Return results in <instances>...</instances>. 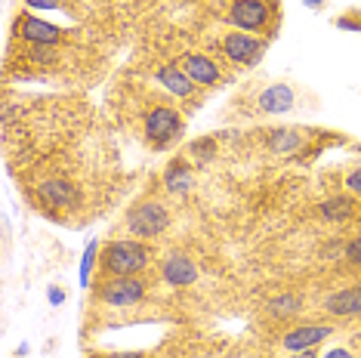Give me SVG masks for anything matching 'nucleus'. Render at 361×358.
I'll list each match as a JSON object with an SVG mask.
<instances>
[{
	"label": "nucleus",
	"mask_w": 361,
	"mask_h": 358,
	"mask_svg": "<svg viewBox=\"0 0 361 358\" xmlns=\"http://www.w3.org/2000/svg\"><path fill=\"white\" fill-rule=\"evenodd\" d=\"M170 226V210L161 201H139L127 210V229L133 238H158L161 232H167Z\"/></svg>",
	"instance_id": "2"
},
{
	"label": "nucleus",
	"mask_w": 361,
	"mask_h": 358,
	"mask_svg": "<svg viewBox=\"0 0 361 358\" xmlns=\"http://www.w3.org/2000/svg\"><path fill=\"white\" fill-rule=\"evenodd\" d=\"M346 189H349L352 195H361V167L352 170V173L346 176Z\"/></svg>",
	"instance_id": "25"
},
{
	"label": "nucleus",
	"mask_w": 361,
	"mask_h": 358,
	"mask_svg": "<svg viewBox=\"0 0 361 358\" xmlns=\"http://www.w3.org/2000/svg\"><path fill=\"white\" fill-rule=\"evenodd\" d=\"M293 358H318L315 349H302V352H293Z\"/></svg>",
	"instance_id": "29"
},
{
	"label": "nucleus",
	"mask_w": 361,
	"mask_h": 358,
	"mask_svg": "<svg viewBox=\"0 0 361 358\" xmlns=\"http://www.w3.org/2000/svg\"><path fill=\"white\" fill-rule=\"evenodd\" d=\"M334 333L331 324L324 321H306V324H297V328H290L281 337V346L287 352H302V349H318L324 343L327 337Z\"/></svg>",
	"instance_id": "8"
},
{
	"label": "nucleus",
	"mask_w": 361,
	"mask_h": 358,
	"mask_svg": "<svg viewBox=\"0 0 361 358\" xmlns=\"http://www.w3.org/2000/svg\"><path fill=\"white\" fill-rule=\"evenodd\" d=\"M154 263L152 244L142 238H124V241H109L102 244L99 266L109 278H130V275H142Z\"/></svg>",
	"instance_id": "1"
},
{
	"label": "nucleus",
	"mask_w": 361,
	"mask_h": 358,
	"mask_svg": "<svg viewBox=\"0 0 361 358\" xmlns=\"http://www.w3.org/2000/svg\"><path fill=\"white\" fill-rule=\"evenodd\" d=\"M324 312L334 319H352L361 315V290L358 288H346V290H334L324 297Z\"/></svg>",
	"instance_id": "14"
},
{
	"label": "nucleus",
	"mask_w": 361,
	"mask_h": 358,
	"mask_svg": "<svg viewBox=\"0 0 361 358\" xmlns=\"http://www.w3.org/2000/svg\"><path fill=\"white\" fill-rule=\"evenodd\" d=\"M105 358H149V355H145V352H111Z\"/></svg>",
	"instance_id": "28"
},
{
	"label": "nucleus",
	"mask_w": 361,
	"mask_h": 358,
	"mask_svg": "<svg viewBox=\"0 0 361 358\" xmlns=\"http://www.w3.org/2000/svg\"><path fill=\"white\" fill-rule=\"evenodd\" d=\"M302 4H306V6H312V10H318V6H324L327 0H302Z\"/></svg>",
	"instance_id": "30"
},
{
	"label": "nucleus",
	"mask_w": 361,
	"mask_h": 358,
	"mask_svg": "<svg viewBox=\"0 0 361 358\" xmlns=\"http://www.w3.org/2000/svg\"><path fill=\"white\" fill-rule=\"evenodd\" d=\"M37 198H40V204H50V207H75L80 201V192L75 183L53 176L37 185Z\"/></svg>",
	"instance_id": "9"
},
{
	"label": "nucleus",
	"mask_w": 361,
	"mask_h": 358,
	"mask_svg": "<svg viewBox=\"0 0 361 358\" xmlns=\"http://www.w3.org/2000/svg\"><path fill=\"white\" fill-rule=\"evenodd\" d=\"M28 59L37 62V65H56L59 53H56V47H31V50H28Z\"/></svg>",
	"instance_id": "21"
},
{
	"label": "nucleus",
	"mask_w": 361,
	"mask_h": 358,
	"mask_svg": "<svg viewBox=\"0 0 361 358\" xmlns=\"http://www.w3.org/2000/svg\"><path fill=\"white\" fill-rule=\"evenodd\" d=\"M13 35L31 47H59L65 40L59 25L37 19V16H19V19L13 22Z\"/></svg>",
	"instance_id": "7"
},
{
	"label": "nucleus",
	"mask_w": 361,
	"mask_h": 358,
	"mask_svg": "<svg viewBox=\"0 0 361 358\" xmlns=\"http://www.w3.org/2000/svg\"><path fill=\"white\" fill-rule=\"evenodd\" d=\"M336 28H343V31H361V13L340 16V19H336Z\"/></svg>",
	"instance_id": "23"
},
{
	"label": "nucleus",
	"mask_w": 361,
	"mask_h": 358,
	"mask_svg": "<svg viewBox=\"0 0 361 358\" xmlns=\"http://www.w3.org/2000/svg\"><path fill=\"white\" fill-rule=\"evenodd\" d=\"M183 115L173 109V105H154V109L145 115V140H149L154 149H167L170 142H176L183 136Z\"/></svg>",
	"instance_id": "3"
},
{
	"label": "nucleus",
	"mask_w": 361,
	"mask_h": 358,
	"mask_svg": "<svg viewBox=\"0 0 361 358\" xmlns=\"http://www.w3.org/2000/svg\"><path fill=\"white\" fill-rule=\"evenodd\" d=\"M293 102H297V90H293L290 84H272L266 87L259 93V111H266V115H284V111L293 109Z\"/></svg>",
	"instance_id": "13"
},
{
	"label": "nucleus",
	"mask_w": 361,
	"mask_h": 358,
	"mask_svg": "<svg viewBox=\"0 0 361 358\" xmlns=\"http://www.w3.org/2000/svg\"><path fill=\"white\" fill-rule=\"evenodd\" d=\"M179 65H183V71L198 87H213V84H219V80H223V71H219V65L213 62L210 56H204V53H185Z\"/></svg>",
	"instance_id": "10"
},
{
	"label": "nucleus",
	"mask_w": 361,
	"mask_h": 358,
	"mask_svg": "<svg viewBox=\"0 0 361 358\" xmlns=\"http://www.w3.org/2000/svg\"><path fill=\"white\" fill-rule=\"evenodd\" d=\"M185 154H188L192 161H198V164H210V161L219 154V145H216V140H213V136H201V140H195L192 145H188Z\"/></svg>",
	"instance_id": "20"
},
{
	"label": "nucleus",
	"mask_w": 361,
	"mask_h": 358,
	"mask_svg": "<svg viewBox=\"0 0 361 358\" xmlns=\"http://www.w3.org/2000/svg\"><path fill=\"white\" fill-rule=\"evenodd\" d=\"M164 185L173 195H185L195 185V170H192V158H173L164 170Z\"/></svg>",
	"instance_id": "16"
},
{
	"label": "nucleus",
	"mask_w": 361,
	"mask_h": 358,
	"mask_svg": "<svg viewBox=\"0 0 361 358\" xmlns=\"http://www.w3.org/2000/svg\"><path fill=\"white\" fill-rule=\"evenodd\" d=\"M154 80H158L164 90H170L173 96H179V99H192L195 90H198V84L183 71V65H173V62L161 65V68L154 71Z\"/></svg>",
	"instance_id": "12"
},
{
	"label": "nucleus",
	"mask_w": 361,
	"mask_h": 358,
	"mask_svg": "<svg viewBox=\"0 0 361 358\" xmlns=\"http://www.w3.org/2000/svg\"><path fill=\"white\" fill-rule=\"evenodd\" d=\"M161 278L167 284H173V288H185V284L198 281V266L185 254H167L161 259Z\"/></svg>",
	"instance_id": "11"
},
{
	"label": "nucleus",
	"mask_w": 361,
	"mask_h": 358,
	"mask_svg": "<svg viewBox=\"0 0 361 358\" xmlns=\"http://www.w3.org/2000/svg\"><path fill=\"white\" fill-rule=\"evenodd\" d=\"M102 257V244L99 241H87L84 254H80V288H90V281H93V266L96 259Z\"/></svg>",
	"instance_id": "19"
},
{
	"label": "nucleus",
	"mask_w": 361,
	"mask_h": 358,
	"mask_svg": "<svg viewBox=\"0 0 361 358\" xmlns=\"http://www.w3.org/2000/svg\"><path fill=\"white\" fill-rule=\"evenodd\" d=\"M266 312L272 319H293V315L302 312V300L297 294H281V297H272L266 303Z\"/></svg>",
	"instance_id": "18"
},
{
	"label": "nucleus",
	"mask_w": 361,
	"mask_h": 358,
	"mask_svg": "<svg viewBox=\"0 0 361 358\" xmlns=\"http://www.w3.org/2000/svg\"><path fill=\"white\" fill-rule=\"evenodd\" d=\"M355 288H358V290H361V278H358V284H355Z\"/></svg>",
	"instance_id": "31"
},
{
	"label": "nucleus",
	"mask_w": 361,
	"mask_h": 358,
	"mask_svg": "<svg viewBox=\"0 0 361 358\" xmlns=\"http://www.w3.org/2000/svg\"><path fill=\"white\" fill-rule=\"evenodd\" d=\"M47 294H50V303H53V306H59V303H65V290H62V288H56V284H53V288H50V290H47Z\"/></svg>",
	"instance_id": "27"
},
{
	"label": "nucleus",
	"mask_w": 361,
	"mask_h": 358,
	"mask_svg": "<svg viewBox=\"0 0 361 358\" xmlns=\"http://www.w3.org/2000/svg\"><path fill=\"white\" fill-rule=\"evenodd\" d=\"M266 53V40L257 35H247V31H228L223 37V56L235 65H257Z\"/></svg>",
	"instance_id": "6"
},
{
	"label": "nucleus",
	"mask_w": 361,
	"mask_h": 358,
	"mask_svg": "<svg viewBox=\"0 0 361 358\" xmlns=\"http://www.w3.org/2000/svg\"><path fill=\"white\" fill-rule=\"evenodd\" d=\"M272 4L269 0H232L228 4V22L238 28V31H266L272 25Z\"/></svg>",
	"instance_id": "4"
},
{
	"label": "nucleus",
	"mask_w": 361,
	"mask_h": 358,
	"mask_svg": "<svg viewBox=\"0 0 361 358\" xmlns=\"http://www.w3.org/2000/svg\"><path fill=\"white\" fill-rule=\"evenodd\" d=\"M145 294H149V284L142 278H136V275H130V278H109L99 288V300L105 306H114V309L142 303Z\"/></svg>",
	"instance_id": "5"
},
{
	"label": "nucleus",
	"mask_w": 361,
	"mask_h": 358,
	"mask_svg": "<svg viewBox=\"0 0 361 358\" xmlns=\"http://www.w3.org/2000/svg\"><path fill=\"white\" fill-rule=\"evenodd\" d=\"M309 142V130L302 127H278L272 136H269V149L275 154H300Z\"/></svg>",
	"instance_id": "15"
},
{
	"label": "nucleus",
	"mask_w": 361,
	"mask_h": 358,
	"mask_svg": "<svg viewBox=\"0 0 361 358\" xmlns=\"http://www.w3.org/2000/svg\"><path fill=\"white\" fill-rule=\"evenodd\" d=\"M324 358H355L349 352V349H343V346H334V349H327L324 352Z\"/></svg>",
	"instance_id": "26"
},
{
	"label": "nucleus",
	"mask_w": 361,
	"mask_h": 358,
	"mask_svg": "<svg viewBox=\"0 0 361 358\" xmlns=\"http://www.w3.org/2000/svg\"><path fill=\"white\" fill-rule=\"evenodd\" d=\"M352 214H355V201L346 195H334L322 204V216L327 223H346V219H352Z\"/></svg>",
	"instance_id": "17"
},
{
	"label": "nucleus",
	"mask_w": 361,
	"mask_h": 358,
	"mask_svg": "<svg viewBox=\"0 0 361 358\" xmlns=\"http://www.w3.org/2000/svg\"><path fill=\"white\" fill-rule=\"evenodd\" d=\"M343 257H346L352 266L361 268V235H355V238L346 241V250H343Z\"/></svg>",
	"instance_id": "22"
},
{
	"label": "nucleus",
	"mask_w": 361,
	"mask_h": 358,
	"mask_svg": "<svg viewBox=\"0 0 361 358\" xmlns=\"http://www.w3.org/2000/svg\"><path fill=\"white\" fill-rule=\"evenodd\" d=\"M28 10H59L62 0H25Z\"/></svg>",
	"instance_id": "24"
}]
</instances>
